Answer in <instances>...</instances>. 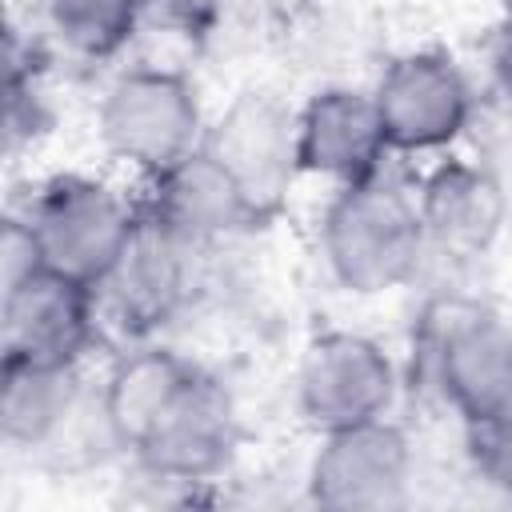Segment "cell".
Instances as JSON below:
<instances>
[{
	"label": "cell",
	"instance_id": "1",
	"mask_svg": "<svg viewBox=\"0 0 512 512\" xmlns=\"http://www.w3.org/2000/svg\"><path fill=\"white\" fill-rule=\"evenodd\" d=\"M316 256L344 296L380 300L408 288L428 260L412 188L388 168L332 188L316 216Z\"/></svg>",
	"mask_w": 512,
	"mask_h": 512
},
{
	"label": "cell",
	"instance_id": "2",
	"mask_svg": "<svg viewBox=\"0 0 512 512\" xmlns=\"http://www.w3.org/2000/svg\"><path fill=\"white\" fill-rule=\"evenodd\" d=\"M92 128L100 152L148 184L204 148L208 112L188 72L168 64H128L100 88Z\"/></svg>",
	"mask_w": 512,
	"mask_h": 512
},
{
	"label": "cell",
	"instance_id": "3",
	"mask_svg": "<svg viewBox=\"0 0 512 512\" xmlns=\"http://www.w3.org/2000/svg\"><path fill=\"white\" fill-rule=\"evenodd\" d=\"M20 216L36 236L44 268L100 292V284L132 244L144 220V204L108 176L52 172L32 188Z\"/></svg>",
	"mask_w": 512,
	"mask_h": 512
},
{
	"label": "cell",
	"instance_id": "4",
	"mask_svg": "<svg viewBox=\"0 0 512 512\" xmlns=\"http://www.w3.org/2000/svg\"><path fill=\"white\" fill-rule=\"evenodd\" d=\"M400 400V364L360 328L312 332L292 368V404L312 436L384 420Z\"/></svg>",
	"mask_w": 512,
	"mask_h": 512
},
{
	"label": "cell",
	"instance_id": "5",
	"mask_svg": "<svg viewBox=\"0 0 512 512\" xmlns=\"http://www.w3.org/2000/svg\"><path fill=\"white\" fill-rule=\"evenodd\" d=\"M420 356L444 408L476 424L512 384V324L480 300L440 296L424 308Z\"/></svg>",
	"mask_w": 512,
	"mask_h": 512
},
{
	"label": "cell",
	"instance_id": "6",
	"mask_svg": "<svg viewBox=\"0 0 512 512\" xmlns=\"http://www.w3.org/2000/svg\"><path fill=\"white\" fill-rule=\"evenodd\" d=\"M372 100L392 156L436 160L456 152L476 124V88L456 56L440 48L396 52L380 68Z\"/></svg>",
	"mask_w": 512,
	"mask_h": 512
},
{
	"label": "cell",
	"instance_id": "7",
	"mask_svg": "<svg viewBox=\"0 0 512 512\" xmlns=\"http://www.w3.org/2000/svg\"><path fill=\"white\" fill-rule=\"evenodd\" d=\"M204 152L232 176L256 224H272L304 180L296 104L272 88H240L204 132Z\"/></svg>",
	"mask_w": 512,
	"mask_h": 512
},
{
	"label": "cell",
	"instance_id": "8",
	"mask_svg": "<svg viewBox=\"0 0 512 512\" xmlns=\"http://www.w3.org/2000/svg\"><path fill=\"white\" fill-rule=\"evenodd\" d=\"M416 480L412 436L392 420L320 432L304 464V496L332 512H384L408 504Z\"/></svg>",
	"mask_w": 512,
	"mask_h": 512
},
{
	"label": "cell",
	"instance_id": "9",
	"mask_svg": "<svg viewBox=\"0 0 512 512\" xmlns=\"http://www.w3.org/2000/svg\"><path fill=\"white\" fill-rule=\"evenodd\" d=\"M240 452V412L228 384L200 368L128 456L148 480L172 488H200L216 484Z\"/></svg>",
	"mask_w": 512,
	"mask_h": 512
},
{
	"label": "cell",
	"instance_id": "10",
	"mask_svg": "<svg viewBox=\"0 0 512 512\" xmlns=\"http://www.w3.org/2000/svg\"><path fill=\"white\" fill-rule=\"evenodd\" d=\"M104 332L96 288L36 268L12 288H0V352L52 368H84Z\"/></svg>",
	"mask_w": 512,
	"mask_h": 512
},
{
	"label": "cell",
	"instance_id": "11",
	"mask_svg": "<svg viewBox=\"0 0 512 512\" xmlns=\"http://www.w3.org/2000/svg\"><path fill=\"white\" fill-rule=\"evenodd\" d=\"M412 196L428 256L448 264L492 256L508 228V188L488 160L444 152L416 176Z\"/></svg>",
	"mask_w": 512,
	"mask_h": 512
},
{
	"label": "cell",
	"instance_id": "12",
	"mask_svg": "<svg viewBox=\"0 0 512 512\" xmlns=\"http://www.w3.org/2000/svg\"><path fill=\"white\" fill-rule=\"evenodd\" d=\"M196 256V244L144 216L132 244L96 292L104 324H112L128 344L156 340L192 300Z\"/></svg>",
	"mask_w": 512,
	"mask_h": 512
},
{
	"label": "cell",
	"instance_id": "13",
	"mask_svg": "<svg viewBox=\"0 0 512 512\" xmlns=\"http://www.w3.org/2000/svg\"><path fill=\"white\" fill-rule=\"evenodd\" d=\"M108 424L80 368L0 356V440L20 456H64V444Z\"/></svg>",
	"mask_w": 512,
	"mask_h": 512
},
{
	"label": "cell",
	"instance_id": "14",
	"mask_svg": "<svg viewBox=\"0 0 512 512\" xmlns=\"http://www.w3.org/2000/svg\"><path fill=\"white\" fill-rule=\"evenodd\" d=\"M296 148L300 168L332 188L368 180L388 168L392 148L380 128L372 88L324 84L296 104Z\"/></svg>",
	"mask_w": 512,
	"mask_h": 512
},
{
	"label": "cell",
	"instance_id": "15",
	"mask_svg": "<svg viewBox=\"0 0 512 512\" xmlns=\"http://www.w3.org/2000/svg\"><path fill=\"white\" fill-rule=\"evenodd\" d=\"M148 192L140 196L144 216H152L156 224H164L168 232H176L180 240L208 248L216 240H228L236 232L260 228L252 208L244 204L240 188L232 184V176L200 148L188 160H180L176 168H168L164 176L144 184Z\"/></svg>",
	"mask_w": 512,
	"mask_h": 512
},
{
	"label": "cell",
	"instance_id": "16",
	"mask_svg": "<svg viewBox=\"0 0 512 512\" xmlns=\"http://www.w3.org/2000/svg\"><path fill=\"white\" fill-rule=\"evenodd\" d=\"M196 372V360L176 352L164 340H140L128 344L108 372L100 376V412L108 420V432L124 456L140 448V440L152 432V424L164 416V408L176 400V392Z\"/></svg>",
	"mask_w": 512,
	"mask_h": 512
},
{
	"label": "cell",
	"instance_id": "17",
	"mask_svg": "<svg viewBox=\"0 0 512 512\" xmlns=\"http://www.w3.org/2000/svg\"><path fill=\"white\" fill-rule=\"evenodd\" d=\"M40 16L48 40L80 64L120 60L148 20L144 0H40Z\"/></svg>",
	"mask_w": 512,
	"mask_h": 512
},
{
	"label": "cell",
	"instance_id": "18",
	"mask_svg": "<svg viewBox=\"0 0 512 512\" xmlns=\"http://www.w3.org/2000/svg\"><path fill=\"white\" fill-rule=\"evenodd\" d=\"M464 452H468L472 476L484 488L512 500V424H500V420L464 424Z\"/></svg>",
	"mask_w": 512,
	"mask_h": 512
},
{
	"label": "cell",
	"instance_id": "19",
	"mask_svg": "<svg viewBox=\"0 0 512 512\" xmlns=\"http://www.w3.org/2000/svg\"><path fill=\"white\" fill-rule=\"evenodd\" d=\"M228 0H144V12L156 28L184 36V40H204L216 32Z\"/></svg>",
	"mask_w": 512,
	"mask_h": 512
},
{
	"label": "cell",
	"instance_id": "20",
	"mask_svg": "<svg viewBox=\"0 0 512 512\" xmlns=\"http://www.w3.org/2000/svg\"><path fill=\"white\" fill-rule=\"evenodd\" d=\"M36 268H44V260H40V248H36L32 228H28V220L20 212H8L4 216V228H0V288L20 284Z\"/></svg>",
	"mask_w": 512,
	"mask_h": 512
},
{
	"label": "cell",
	"instance_id": "21",
	"mask_svg": "<svg viewBox=\"0 0 512 512\" xmlns=\"http://www.w3.org/2000/svg\"><path fill=\"white\" fill-rule=\"evenodd\" d=\"M484 420H500V424H512V384H508V392L500 396V404H496V408H492ZM476 424H480V420H476Z\"/></svg>",
	"mask_w": 512,
	"mask_h": 512
},
{
	"label": "cell",
	"instance_id": "22",
	"mask_svg": "<svg viewBox=\"0 0 512 512\" xmlns=\"http://www.w3.org/2000/svg\"><path fill=\"white\" fill-rule=\"evenodd\" d=\"M500 8H504V16L512 20V0H500Z\"/></svg>",
	"mask_w": 512,
	"mask_h": 512
}]
</instances>
